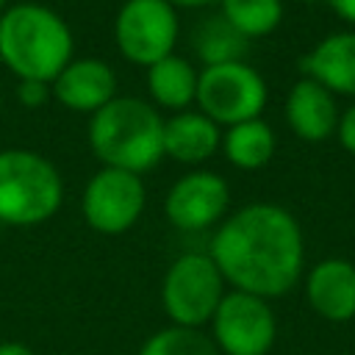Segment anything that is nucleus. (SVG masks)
<instances>
[{
	"mask_svg": "<svg viewBox=\"0 0 355 355\" xmlns=\"http://www.w3.org/2000/svg\"><path fill=\"white\" fill-rule=\"evenodd\" d=\"M208 255L236 291L272 300L297 286L305 244L300 222L286 208L252 202L222 222Z\"/></svg>",
	"mask_w": 355,
	"mask_h": 355,
	"instance_id": "1",
	"label": "nucleus"
},
{
	"mask_svg": "<svg viewBox=\"0 0 355 355\" xmlns=\"http://www.w3.org/2000/svg\"><path fill=\"white\" fill-rule=\"evenodd\" d=\"M0 58L19 80H55L72 58V33L44 6H14L0 14Z\"/></svg>",
	"mask_w": 355,
	"mask_h": 355,
	"instance_id": "2",
	"label": "nucleus"
},
{
	"mask_svg": "<svg viewBox=\"0 0 355 355\" xmlns=\"http://www.w3.org/2000/svg\"><path fill=\"white\" fill-rule=\"evenodd\" d=\"M89 144L105 166L139 175L164 155V119L144 100L114 97L92 114Z\"/></svg>",
	"mask_w": 355,
	"mask_h": 355,
	"instance_id": "3",
	"label": "nucleus"
},
{
	"mask_svg": "<svg viewBox=\"0 0 355 355\" xmlns=\"http://www.w3.org/2000/svg\"><path fill=\"white\" fill-rule=\"evenodd\" d=\"M61 205L55 166L31 150L0 153V222L28 227L50 219Z\"/></svg>",
	"mask_w": 355,
	"mask_h": 355,
	"instance_id": "4",
	"label": "nucleus"
},
{
	"mask_svg": "<svg viewBox=\"0 0 355 355\" xmlns=\"http://www.w3.org/2000/svg\"><path fill=\"white\" fill-rule=\"evenodd\" d=\"M161 297L169 319L178 327L200 330V324L211 322L225 297V277L211 255L186 252L169 266Z\"/></svg>",
	"mask_w": 355,
	"mask_h": 355,
	"instance_id": "5",
	"label": "nucleus"
},
{
	"mask_svg": "<svg viewBox=\"0 0 355 355\" xmlns=\"http://www.w3.org/2000/svg\"><path fill=\"white\" fill-rule=\"evenodd\" d=\"M194 100L208 119L230 128L261 116L266 105V83L244 61L216 64L200 72Z\"/></svg>",
	"mask_w": 355,
	"mask_h": 355,
	"instance_id": "6",
	"label": "nucleus"
},
{
	"mask_svg": "<svg viewBox=\"0 0 355 355\" xmlns=\"http://www.w3.org/2000/svg\"><path fill=\"white\" fill-rule=\"evenodd\" d=\"M214 344L225 355H266L277 338V322L269 300L230 291L211 316Z\"/></svg>",
	"mask_w": 355,
	"mask_h": 355,
	"instance_id": "7",
	"label": "nucleus"
},
{
	"mask_svg": "<svg viewBox=\"0 0 355 355\" xmlns=\"http://www.w3.org/2000/svg\"><path fill=\"white\" fill-rule=\"evenodd\" d=\"M116 44L125 58L153 67L172 55L178 17L166 0H128L116 14Z\"/></svg>",
	"mask_w": 355,
	"mask_h": 355,
	"instance_id": "8",
	"label": "nucleus"
},
{
	"mask_svg": "<svg viewBox=\"0 0 355 355\" xmlns=\"http://www.w3.org/2000/svg\"><path fill=\"white\" fill-rule=\"evenodd\" d=\"M144 208V186L139 175L125 169H100L83 191V216L100 233H125Z\"/></svg>",
	"mask_w": 355,
	"mask_h": 355,
	"instance_id": "9",
	"label": "nucleus"
},
{
	"mask_svg": "<svg viewBox=\"0 0 355 355\" xmlns=\"http://www.w3.org/2000/svg\"><path fill=\"white\" fill-rule=\"evenodd\" d=\"M230 191L214 172H189L166 194V219L180 230H202L222 219Z\"/></svg>",
	"mask_w": 355,
	"mask_h": 355,
	"instance_id": "10",
	"label": "nucleus"
},
{
	"mask_svg": "<svg viewBox=\"0 0 355 355\" xmlns=\"http://www.w3.org/2000/svg\"><path fill=\"white\" fill-rule=\"evenodd\" d=\"M305 297L327 322L355 319V263L344 258L319 261L305 277Z\"/></svg>",
	"mask_w": 355,
	"mask_h": 355,
	"instance_id": "11",
	"label": "nucleus"
},
{
	"mask_svg": "<svg viewBox=\"0 0 355 355\" xmlns=\"http://www.w3.org/2000/svg\"><path fill=\"white\" fill-rule=\"evenodd\" d=\"M116 78L111 67L100 58H80L69 61L58 78L53 80V94L61 105L72 111H100L105 103L114 100Z\"/></svg>",
	"mask_w": 355,
	"mask_h": 355,
	"instance_id": "12",
	"label": "nucleus"
},
{
	"mask_svg": "<svg viewBox=\"0 0 355 355\" xmlns=\"http://www.w3.org/2000/svg\"><path fill=\"white\" fill-rule=\"evenodd\" d=\"M336 94L311 78H300L286 97V122L302 141H324L338 128Z\"/></svg>",
	"mask_w": 355,
	"mask_h": 355,
	"instance_id": "13",
	"label": "nucleus"
},
{
	"mask_svg": "<svg viewBox=\"0 0 355 355\" xmlns=\"http://www.w3.org/2000/svg\"><path fill=\"white\" fill-rule=\"evenodd\" d=\"M300 69L330 94L355 97V31H338L316 42V47L302 55Z\"/></svg>",
	"mask_w": 355,
	"mask_h": 355,
	"instance_id": "14",
	"label": "nucleus"
},
{
	"mask_svg": "<svg viewBox=\"0 0 355 355\" xmlns=\"http://www.w3.org/2000/svg\"><path fill=\"white\" fill-rule=\"evenodd\" d=\"M219 147V125L202 111H183L164 122V153L183 164H200Z\"/></svg>",
	"mask_w": 355,
	"mask_h": 355,
	"instance_id": "15",
	"label": "nucleus"
},
{
	"mask_svg": "<svg viewBox=\"0 0 355 355\" xmlns=\"http://www.w3.org/2000/svg\"><path fill=\"white\" fill-rule=\"evenodd\" d=\"M200 72L180 55H166L147 67V89L164 108H183L197 97Z\"/></svg>",
	"mask_w": 355,
	"mask_h": 355,
	"instance_id": "16",
	"label": "nucleus"
},
{
	"mask_svg": "<svg viewBox=\"0 0 355 355\" xmlns=\"http://www.w3.org/2000/svg\"><path fill=\"white\" fill-rule=\"evenodd\" d=\"M225 155L239 169H261L275 155V133L272 128L258 116L239 125H230L225 133Z\"/></svg>",
	"mask_w": 355,
	"mask_h": 355,
	"instance_id": "17",
	"label": "nucleus"
},
{
	"mask_svg": "<svg viewBox=\"0 0 355 355\" xmlns=\"http://www.w3.org/2000/svg\"><path fill=\"white\" fill-rule=\"evenodd\" d=\"M194 53L205 61V67L241 61L247 53V39L222 17H205L194 28Z\"/></svg>",
	"mask_w": 355,
	"mask_h": 355,
	"instance_id": "18",
	"label": "nucleus"
},
{
	"mask_svg": "<svg viewBox=\"0 0 355 355\" xmlns=\"http://www.w3.org/2000/svg\"><path fill=\"white\" fill-rule=\"evenodd\" d=\"M222 17L244 39H258L280 25L283 0H222Z\"/></svg>",
	"mask_w": 355,
	"mask_h": 355,
	"instance_id": "19",
	"label": "nucleus"
},
{
	"mask_svg": "<svg viewBox=\"0 0 355 355\" xmlns=\"http://www.w3.org/2000/svg\"><path fill=\"white\" fill-rule=\"evenodd\" d=\"M139 355H219L214 338L194 327H164L155 336H150Z\"/></svg>",
	"mask_w": 355,
	"mask_h": 355,
	"instance_id": "20",
	"label": "nucleus"
},
{
	"mask_svg": "<svg viewBox=\"0 0 355 355\" xmlns=\"http://www.w3.org/2000/svg\"><path fill=\"white\" fill-rule=\"evenodd\" d=\"M336 139H338V144H341L349 155H355V103H352L349 108H344V114L338 116Z\"/></svg>",
	"mask_w": 355,
	"mask_h": 355,
	"instance_id": "21",
	"label": "nucleus"
},
{
	"mask_svg": "<svg viewBox=\"0 0 355 355\" xmlns=\"http://www.w3.org/2000/svg\"><path fill=\"white\" fill-rule=\"evenodd\" d=\"M44 97H47L44 83L22 80V86H19V100H22L25 105H39V103H44Z\"/></svg>",
	"mask_w": 355,
	"mask_h": 355,
	"instance_id": "22",
	"label": "nucleus"
},
{
	"mask_svg": "<svg viewBox=\"0 0 355 355\" xmlns=\"http://www.w3.org/2000/svg\"><path fill=\"white\" fill-rule=\"evenodd\" d=\"M327 3L333 6V11H336L344 22L355 25V0H327Z\"/></svg>",
	"mask_w": 355,
	"mask_h": 355,
	"instance_id": "23",
	"label": "nucleus"
},
{
	"mask_svg": "<svg viewBox=\"0 0 355 355\" xmlns=\"http://www.w3.org/2000/svg\"><path fill=\"white\" fill-rule=\"evenodd\" d=\"M0 355H33V352L19 341H3L0 344Z\"/></svg>",
	"mask_w": 355,
	"mask_h": 355,
	"instance_id": "24",
	"label": "nucleus"
},
{
	"mask_svg": "<svg viewBox=\"0 0 355 355\" xmlns=\"http://www.w3.org/2000/svg\"><path fill=\"white\" fill-rule=\"evenodd\" d=\"M172 8L175 6H183V8H194V6H208V3H214V0H166Z\"/></svg>",
	"mask_w": 355,
	"mask_h": 355,
	"instance_id": "25",
	"label": "nucleus"
},
{
	"mask_svg": "<svg viewBox=\"0 0 355 355\" xmlns=\"http://www.w3.org/2000/svg\"><path fill=\"white\" fill-rule=\"evenodd\" d=\"M300 3H316V0H300Z\"/></svg>",
	"mask_w": 355,
	"mask_h": 355,
	"instance_id": "26",
	"label": "nucleus"
},
{
	"mask_svg": "<svg viewBox=\"0 0 355 355\" xmlns=\"http://www.w3.org/2000/svg\"><path fill=\"white\" fill-rule=\"evenodd\" d=\"M3 6H6V0H0V11H3Z\"/></svg>",
	"mask_w": 355,
	"mask_h": 355,
	"instance_id": "27",
	"label": "nucleus"
}]
</instances>
